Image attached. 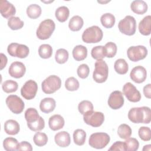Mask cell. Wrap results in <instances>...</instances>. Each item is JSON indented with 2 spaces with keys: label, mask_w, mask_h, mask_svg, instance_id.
<instances>
[{
  "label": "cell",
  "mask_w": 151,
  "mask_h": 151,
  "mask_svg": "<svg viewBox=\"0 0 151 151\" xmlns=\"http://www.w3.org/2000/svg\"><path fill=\"white\" fill-rule=\"evenodd\" d=\"M129 119L134 123L149 124L151 121V110L149 107L132 108L128 113Z\"/></svg>",
  "instance_id": "cell-1"
},
{
  "label": "cell",
  "mask_w": 151,
  "mask_h": 151,
  "mask_svg": "<svg viewBox=\"0 0 151 151\" xmlns=\"http://www.w3.org/2000/svg\"><path fill=\"white\" fill-rule=\"evenodd\" d=\"M103 37V33L101 28L93 25L86 28L82 34V40L87 44L97 43L100 42Z\"/></svg>",
  "instance_id": "cell-2"
},
{
  "label": "cell",
  "mask_w": 151,
  "mask_h": 151,
  "mask_svg": "<svg viewBox=\"0 0 151 151\" xmlns=\"http://www.w3.org/2000/svg\"><path fill=\"white\" fill-rule=\"evenodd\" d=\"M55 28L54 22L51 19H46L40 24L36 31L37 37L41 40H47L52 34Z\"/></svg>",
  "instance_id": "cell-3"
},
{
  "label": "cell",
  "mask_w": 151,
  "mask_h": 151,
  "mask_svg": "<svg viewBox=\"0 0 151 151\" xmlns=\"http://www.w3.org/2000/svg\"><path fill=\"white\" fill-rule=\"evenodd\" d=\"M95 68L93 73V80L98 83L105 82L109 75V67L107 63L103 60H97L94 64Z\"/></svg>",
  "instance_id": "cell-4"
},
{
  "label": "cell",
  "mask_w": 151,
  "mask_h": 151,
  "mask_svg": "<svg viewBox=\"0 0 151 151\" xmlns=\"http://www.w3.org/2000/svg\"><path fill=\"white\" fill-rule=\"evenodd\" d=\"M110 137L109 135L104 132L94 133L91 134L88 140L89 145L97 149L104 148L110 142Z\"/></svg>",
  "instance_id": "cell-5"
},
{
  "label": "cell",
  "mask_w": 151,
  "mask_h": 151,
  "mask_svg": "<svg viewBox=\"0 0 151 151\" xmlns=\"http://www.w3.org/2000/svg\"><path fill=\"white\" fill-rule=\"evenodd\" d=\"M61 86V80L59 77L51 75L47 77L41 83L42 91L45 94H52Z\"/></svg>",
  "instance_id": "cell-6"
},
{
  "label": "cell",
  "mask_w": 151,
  "mask_h": 151,
  "mask_svg": "<svg viewBox=\"0 0 151 151\" xmlns=\"http://www.w3.org/2000/svg\"><path fill=\"white\" fill-rule=\"evenodd\" d=\"M118 28L122 34L131 36L134 34L136 29L135 18L131 15H127L118 24Z\"/></svg>",
  "instance_id": "cell-7"
},
{
  "label": "cell",
  "mask_w": 151,
  "mask_h": 151,
  "mask_svg": "<svg viewBox=\"0 0 151 151\" xmlns=\"http://www.w3.org/2000/svg\"><path fill=\"white\" fill-rule=\"evenodd\" d=\"M7 51L12 57L25 58L28 55L29 50L25 45L12 42L8 45L7 47Z\"/></svg>",
  "instance_id": "cell-8"
},
{
  "label": "cell",
  "mask_w": 151,
  "mask_h": 151,
  "mask_svg": "<svg viewBox=\"0 0 151 151\" xmlns=\"http://www.w3.org/2000/svg\"><path fill=\"white\" fill-rule=\"evenodd\" d=\"M147 50L143 45L131 46L127 51L129 59L133 62H137L145 58L147 55Z\"/></svg>",
  "instance_id": "cell-9"
},
{
  "label": "cell",
  "mask_w": 151,
  "mask_h": 151,
  "mask_svg": "<svg viewBox=\"0 0 151 151\" xmlns=\"http://www.w3.org/2000/svg\"><path fill=\"white\" fill-rule=\"evenodd\" d=\"M84 122L88 125L94 127L100 126L104 121V115L100 111L88 112L83 115Z\"/></svg>",
  "instance_id": "cell-10"
},
{
  "label": "cell",
  "mask_w": 151,
  "mask_h": 151,
  "mask_svg": "<svg viewBox=\"0 0 151 151\" xmlns=\"http://www.w3.org/2000/svg\"><path fill=\"white\" fill-rule=\"evenodd\" d=\"M5 102L9 109L14 114L21 113L25 107L24 102L17 95L8 96Z\"/></svg>",
  "instance_id": "cell-11"
},
{
  "label": "cell",
  "mask_w": 151,
  "mask_h": 151,
  "mask_svg": "<svg viewBox=\"0 0 151 151\" xmlns=\"http://www.w3.org/2000/svg\"><path fill=\"white\" fill-rule=\"evenodd\" d=\"M37 91V83L32 80H29L22 87L21 94L26 100H32L35 97Z\"/></svg>",
  "instance_id": "cell-12"
},
{
  "label": "cell",
  "mask_w": 151,
  "mask_h": 151,
  "mask_svg": "<svg viewBox=\"0 0 151 151\" xmlns=\"http://www.w3.org/2000/svg\"><path fill=\"white\" fill-rule=\"evenodd\" d=\"M123 93L127 100L131 102H138L141 99L140 91L131 83H126L123 87Z\"/></svg>",
  "instance_id": "cell-13"
},
{
  "label": "cell",
  "mask_w": 151,
  "mask_h": 151,
  "mask_svg": "<svg viewBox=\"0 0 151 151\" xmlns=\"http://www.w3.org/2000/svg\"><path fill=\"white\" fill-rule=\"evenodd\" d=\"M124 101V100L122 93L120 91L116 90L110 94L107 103L111 109L117 110L123 106Z\"/></svg>",
  "instance_id": "cell-14"
},
{
  "label": "cell",
  "mask_w": 151,
  "mask_h": 151,
  "mask_svg": "<svg viewBox=\"0 0 151 151\" xmlns=\"http://www.w3.org/2000/svg\"><path fill=\"white\" fill-rule=\"evenodd\" d=\"M26 72L25 65L19 61H14L9 66L8 73L10 76L15 78L22 77Z\"/></svg>",
  "instance_id": "cell-15"
},
{
  "label": "cell",
  "mask_w": 151,
  "mask_h": 151,
  "mask_svg": "<svg viewBox=\"0 0 151 151\" xmlns=\"http://www.w3.org/2000/svg\"><path fill=\"white\" fill-rule=\"evenodd\" d=\"M132 80L136 83H142L145 81L147 77V71L145 67L141 65L134 67L130 73Z\"/></svg>",
  "instance_id": "cell-16"
},
{
  "label": "cell",
  "mask_w": 151,
  "mask_h": 151,
  "mask_svg": "<svg viewBox=\"0 0 151 151\" xmlns=\"http://www.w3.org/2000/svg\"><path fill=\"white\" fill-rule=\"evenodd\" d=\"M0 12L1 15L5 18H9L16 13L15 7L6 0L0 1Z\"/></svg>",
  "instance_id": "cell-17"
},
{
  "label": "cell",
  "mask_w": 151,
  "mask_h": 151,
  "mask_svg": "<svg viewBox=\"0 0 151 151\" xmlns=\"http://www.w3.org/2000/svg\"><path fill=\"white\" fill-rule=\"evenodd\" d=\"M55 143L60 147H66L71 143L70 134L65 131H61L57 133L54 136Z\"/></svg>",
  "instance_id": "cell-18"
},
{
  "label": "cell",
  "mask_w": 151,
  "mask_h": 151,
  "mask_svg": "<svg viewBox=\"0 0 151 151\" xmlns=\"http://www.w3.org/2000/svg\"><path fill=\"white\" fill-rule=\"evenodd\" d=\"M64 124V119L60 114H54L51 116L48 120L49 127L53 131H57L62 129Z\"/></svg>",
  "instance_id": "cell-19"
},
{
  "label": "cell",
  "mask_w": 151,
  "mask_h": 151,
  "mask_svg": "<svg viewBox=\"0 0 151 151\" xmlns=\"http://www.w3.org/2000/svg\"><path fill=\"white\" fill-rule=\"evenodd\" d=\"M56 106L55 100L51 97H45L41 100L40 103V109L44 113L52 112Z\"/></svg>",
  "instance_id": "cell-20"
},
{
  "label": "cell",
  "mask_w": 151,
  "mask_h": 151,
  "mask_svg": "<svg viewBox=\"0 0 151 151\" xmlns=\"http://www.w3.org/2000/svg\"><path fill=\"white\" fill-rule=\"evenodd\" d=\"M139 31L143 35H149L151 32V16L145 17L139 24Z\"/></svg>",
  "instance_id": "cell-21"
},
{
  "label": "cell",
  "mask_w": 151,
  "mask_h": 151,
  "mask_svg": "<svg viewBox=\"0 0 151 151\" xmlns=\"http://www.w3.org/2000/svg\"><path fill=\"white\" fill-rule=\"evenodd\" d=\"M4 130L5 133L9 135H15L20 130L19 123L15 120L9 119L4 123Z\"/></svg>",
  "instance_id": "cell-22"
},
{
  "label": "cell",
  "mask_w": 151,
  "mask_h": 151,
  "mask_svg": "<svg viewBox=\"0 0 151 151\" xmlns=\"http://www.w3.org/2000/svg\"><path fill=\"white\" fill-rule=\"evenodd\" d=\"M130 8L135 14L142 15L147 12L148 6L146 2L144 1L135 0L131 3Z\"/></svg>",
  "instance_id": "cell-23"
},
{
  "label": "cell",
  "mask_w": 151,
  "mask_h": 151,
  "mask_svg": "<svg viewBox=\"0 0 151 151\" xmlns=\"http://www.w3.org/2000/svg\"><path fill=\"white\" fill-rule=\"evenodd\" d=\"M73 57L77 61L84 60L87 56V49L82 45H76L73 50Z\"/></svg>",
  "instance_id": "cell-24"
},
{
  "label": "cell",
  "mask_w": 151,
  "mask_h": 151,
  "mask_svg": "<svg viewBox=\"0 0 151 151\" xmlns=\"http://www.w3.org/2000/svg\"><path fill=\"white\" fill-rule=\"evenodd\" d=\"M83 24V19L79 15H75L70 19L68 27L72 31H78L81 29Z\"/></svg>",
  "instance_id": "cell-25"
},
{
  "label": "cell",
  "mask_w": 151,
  "mask_h": 151,
  "mask_svg": "<svg viewBox=\"0 0 151 151\" xmlns=\"http://www.w3.org/2000/svg\"><path fill=\"white\" fill-rule=\"evenodd\" d=\"M69 9L65 6H61L58 7L55 12V16L57 19L61 22L66 21L69 17Z\"/></svg>",
  "instance_id": "cell-26"
},
{
  "label": "cell",
  "mask_w": 151,
  "mask_h": 151,
  "mask_svg": "<svg viewBox=\"0 0 151 151\" xmlns=\"http://www.w3.org/2000/svg\"><path fill=\"white\" fill-rule=\"evenodd\" d=\"M114 68L117 73L119 74H125L128 71L129 65L124 59L119 58L115 61Z\"/></svg>",
  "instance_id": "cell-27"
},
{
  "label": "cell",
  "mask_w": 151,
  "mask_h": 151,
  "mask_svg": "<svg viewBox=\"0 0 151 151\" xmlns=\"http://www.w3.org/2000/svg\"><path fill=\"white\" fill-rule=\"evenodd\" d=\"M101 25L106 28H112L116 21L115 17L111 13H106L101 15L100 18Z\"/></svg>",
  "instance_id": "cell-28"
},
{
  "label": "cell",
  "mask_w": 151,
  "mask_h": 151,
  "mask_svg": "<svg viewBox=\"0 0 151 151\" xmlns=\"http://www.w3.org/2000/svg\"><path fill=\"white\" fill-rule=\"evenodd\" d=\"M42 9L37 4L29 5L27 8V14L31 19H36L40 17Z\"/></svg>",
  "instance_id": "cell-29"
},
{
  "label": "cell",
  "mask_w": 151,
  "mask_h": 151,
  "mask_svg": "<svg viewBox=\"0 0 151 151\" xmlns=\"http://www.w3.org/2000/svg\"><path fill=\"white\" fill-rule=\"evenodd\" d=\"M86 139V133L83 129H77L73 133V140L76 145L82 146L84 144Z\"/></svg>",
  "instance_id": "cell-30"
},
{
  "label": "cell",
  "mask_w": 151,
  "mask_h": 151,
  "mask_svg": "<svg viewBox=\"0 0 151 151\" xmlns=\"http://www.w3.org/2000/svg\"><path fill=\"white\" fill-rule=\"evenodd\" d=\"M18 144V140L15 138L11 137H6L3 141L4 148L6 151L17 150Z\"/></svg>",
  "instance_id": "cell-31"
},
{
  "label": "cell",
  "mask_w": 151,
  "mask_h": 151,
  "mask_svg": "<svg viewBox=\"0 0 151 151\" xmlns=\"http://www.w3.org/2000/svg\"><path fill=\"white\" fill-rule=\"evenodd\" d=\"M38 54L41 58L44 59L50 58L52 54V47L47 44L41 45L38 48Z\"/></svg>",
  "instance_id": "cell-32"
},
{
  "label": "cell",
  "mask_w": 151,
  "mask_h": 151,
  "mask_svg": "<svg viewBox=\"0 0 151 151\" xmlns=\"http://www.w3.org/2000/svg\"><path fill=\"white\" fill-rule=\"evenodd\" d=\"M69 57V54L67 50L64 48H60L57 50L55 54V60L58 64H62L65 63Z\"/></svg>",
  "instance_id": "cell-33"
},
{
  "label": "cell",
  "mask_w": 151,
  "mask_h": 151,
  "mask_svg": "<svg viewBox=\"0 0 151 151\" xmlns=\"http://www.w3.org/2000/svg\"><path fill=\"white\" fill-rule=\"evenodd\" d=\"M91 57L97 60H103L106 57V52L104 46L97 45L93 47L91 51Z\"/></svg>",
  "instance_id": "cell-34"
},
{
  "label": "cell",
  "mask_w": 151,
  "mask_h": 151,
  "mask_svg": "<svg viewBox=\"0 0 151 151\" xmlns=\"http://www.w3.org/2000/svg\"><path fill=\"white\" fill-rule=\"evenodd\" d=\"M18 83L15 81L12 80H6L2 84L3 91L6 93H11L16 91L18 89Z\"/></svg>",
  "instance_id": "cell-35"
},
{
  "label": "cell",
  "mask_w": 151,
  "mask_h": 151,
  "mask_svg": "<svg viewBox=\"0 0 151 151\" xmlns=\"http://www.w3.org/2000/svg\"><path fill=\"white\" fill-rule=\"evenodd\" d=\"M117 134L121 139H126L130 137L132 134L131 127L126 124H122L118 127Z\"/></svg>",
  "instance_id": "cell-36"
},
{
  "label": "cell",
  "mask_w": 151,
  "mask_h": 151,
  "mask_svg": "<svg viewBox=\"0 0 151 151\" xmlns=\"http://www.w3.org/2000/svg\"><path fill=\"white\" fill-rule=\"evenodd\" d=\"M40 116L35 108L30 107L25 111V119L27 123H33L38 120Z\"/></svg>",
  "instance_id": "cell-37"
},
{
  "label": "cell",
  "mask_w": 151,
  "mask_h": 151,
  "mask_svg": "<svg viewBox=\"0 0 151 151\" xmlns=\"http://www.w3.org/2000/svg\"><path fill=\"white\" fill-rule=\"evenodd\" d=\"M125 151H136L139 149V143L134 137H129L124 142Z\"/></svg>",
  "instance_id": "cell-38"
},
{
  "label": "cell",
  "mask_w": 151,
  "mask_h": 151,
  "mask_svg": "<svg viewBox=\"0 0 151 151\" xmlns=\"http://www.w3.org/2000/svg\"><path fill=\"white\" fill-rule=\"evenodd\" d=\"M24 25V21L17 17H12L8 20V25L12 30L19 29L23 27Z\"/></svg>",
  "instance_id": "cell-39"
},
{
  "label": "cell",
  "mask_w": 151,
  "mask_h": 151,
  "mask_svg": "<svg viewBox=\"0 0 151 151\" xmlns=\"http://www.w3.org/2000/svg\"><path fill=\"white\" fill-rule=\"evenodd\" d=\"M33 140L35 145L41 147L47 144L48 142V137L45 133L38 132L34 135Z\"/></svg>",
  "instance_id": "cell-40"
},
{
  "label": "cell",
  "mask_w": 151,
  "mask_h": 151,
  "mask_svg": "<svg viewBox=\"0 0 151 151\" xmlns=\"http://www.w3.org/2000/svg\"><path fill=\"white\" fill-rule=\"evenodd\" d=\"M80 84L77 78L74 77L68 78L65 81V87L68 91H73L78 89Z\"/></svg>",
  "instance_id": "cell-41"
},
{
  "label": "cell",
  "mask_w": 151,
  "mask_h": 151,
  "mask_svg": "<svg viewBox=\"0 0 151 151\" xmlns=\"http://www.w3.org/2000/svg\"><path fill=\"white\" fill-rule=\"evenodd\" d=\"M78 110L81 114L84 115L93 110V105L92 103L88 100H83L78 104Z\"/></svg>",
  "instance_id": "cell-42"
},
{
  "label": "cell",
  "mask_w": 151,
  "mask_h": 151,
  "mask_svg": "<svg viewBox=\"0 0 151 151\" xmlns=\"http://www.w3.org/2000/svg\"><path fill=\"white\" fill-rule=\"evenodd\" d=\"M28 128L34 132H38L42 130L45 127V121L44 119L40 116L38 120L33 123H27Z\"/></svg>",
  "instance_id": "cell-43"
},
{
  "label": "cell",
  "mask_w": 151,
  "mask_h": 151,
  "mask_svg": "<svg viewBox=\"0 0 151 151\" xmlns=\"http://www.w3.org/2000/svg\"><path fill=\"white\" fill-rule=\"evenodd\" d=\"M106 57L108 58H113L117 53V47L115 43L113 42H109L104 45Z\"/></svg>",
  "instance_id": "cell-44"
},
{
  "label": "cell",
  "mask_w": 151,
  "mask_h": 151,
  "mask_svg": "<svg viewBox=\"0 0 151 151\" xmlns=\"http://www.w3.org/2000/svg\"><path fill=\"white\" fill-rule=\"evenodd\" d=\"M138 134L143 141H149L151 139V130L149 127H140L138 131Z\"/></svg>",
  "instance_id": "cell-45"
},
{
  "label": "cell",
  "mask_w": 151,
  "mask_h": 151,
  "mask_svg": "<svg viewBox=\"0 0 151 151\" xmlns=\"http://www.w3.org/2000/svg\"><path fill=\"white\" fill-rule=\"evenodd\" d=\"M78 76L83 79L86 78L90 73V68L86 64H82L78 66L77 70Z\"/></svg>",
  "instance_id": "cell-46"
},
{
  "label": "cell",
  "mask_w": 151,
  "mask_h": 151,
  "mask_svg": "<svg viewBox=\"0 0 151 151\" xmlns=\"http://www.w3.org/2000/svg\"><path fill=\"white\" fill-rule=\"evenodd\" d=\"M17 150L31 151L32 150V147L29 142L27 141H22L21 143H19Z\"/></svg>",
  "instance_id": "cell-47"
},
{
  "label": "cell",
  "mask_w": 151,
  "mask_h": 151,
  "mask_svg": "<svg viewBox=\"0 0 151 151\" xmlns=\"http://www.w3.org/2000/svg\"><path fill=\"white\" fill-rule=\"evenodd\" d=\"M109 150L125 151L124 143L121 141H117L111 146V147L109 149Z\"/></svg>",
  "instance_id": "cell-48"
},
{
  "label": "cell",
  "mask_w": 151,
  "mask_h": 151,
  "mask_svg": "<svg viewBox=\"0 0 151 151\" xmlns=\"http://www.w3.org/2000/svg\"><path fill=\"white\" fill-rule=\"evenodd\" d=\"M143 94L147 99L151 98V84H148L143 87Z\"/></svg>",
  "instance_id": "cell-49"
},
{
  "label": "cell",
  "mask_w": 151,
  "mask_h": 151,
  "mask_svg": "<svg viewBox=\"0 0 151 151\" xmlns=\"http://www.w3.org/2000/svg\"><path fill=\"white\" fill-rule=\"evenodd\" d=\"M0 55H1V60L0 69L2 70L6 66L8 62V60H7L6 56L3 53H1Z\"/></svg>",
  "instance_id": "cell-50"
},
{
  "label": "cell",
  "mask_w": 151,
  "mask_h": 151,
  "mask_svg": "<svg viewBox=\"0 0 151 151\" xmlns=\"http://www.w3.org/2000/svg\"><path fill=\"white\" fill-rule=\"evenodd\" d=\"M142 150L143 151L144 150H149V151H150L151 150V145H147L144 146V147H143Z\"/></svg>",
  "instance_id": "cell-51"
}]
</instances>
